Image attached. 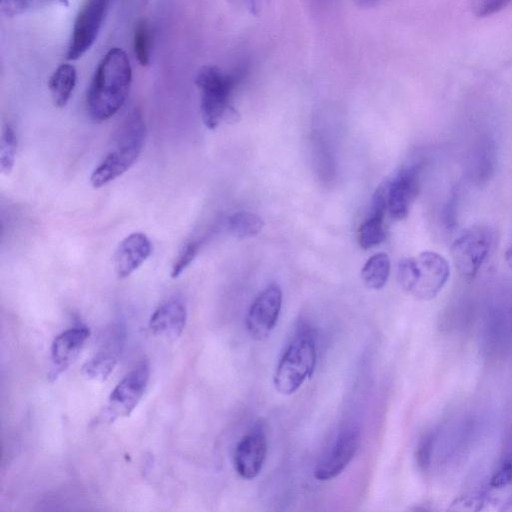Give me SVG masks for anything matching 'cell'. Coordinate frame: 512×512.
Here are the masks:
<instances>
[{"instance_id": "obj_1", "label": "cell", "mask_w": 512, "mask_h": 512, "mask_svg": "<svg viewBox=\"0 0 512 512\" xmlns=\"http://www.w3.org/2000/svg\"><path fill=\"white\" fill-rule=\"evenodd\" d=\"M132 83V68L124 50L109 49L99 61L91 79L86 108L89 116L102 122L114 116L124 105Z\"/></svg>"}, {"instance_id": "obj_2", "label": "cell", "mask_w": 512, "mask_h": 512, "mask_svg": "<svg viewBox=\"0 0 512 512\" xmlns=\"http://www.w3.org/2000/svg\"><path fill=\"white\" fill-rule=\"evenodd\" d=\"M147 128L142 111L132 109L115 130L111 147L90 175L93 188H101L123 175L140 156Z\"/></svg>"}, {"instance_id": "obj_3", "label": "cell", "mask_w": 512, "mask_h": 512, "mask_svg": "<svg viewBox=\"0 0 512 512\" xmlns=\"http://www.w3.org/2000/svg\"><path fill=\"white\" fill-rule=\"evenodd\" d=\"M242 76L243 72L228 73L214 65H205L197 72L200 113L208 129H215L222 122L237 121L239 115L232 105V95Z\"/></svg>"}, {"instance_id": "obj_4", "label": "cell", "mask_w": 512, "mask_h": 512, "mask_svg": "<svg viewBox=\"0 0 512 512\" xmlns=\"http://www.w3.org/2000/svg\"><path fill=\"white\" fill-rule=\"evenodd\" d=\"M450 268L447 260L433 251L402 259L398 264V281L405 292L417 300L434 299L447 283Z\"/></svg>"}, {"instance_id": "obj_5", "label": "cell", "mask_w": 512, "mask_h": 512, "mask_svg": "<svg viewBox=\"0 0 512 512\" xmlns=\"http://www.w3.org/2000/svg\"><path fill=\"white\" fill-rule=\"evenodd\" d=\"M316 361L314 336L307 327H301L278 361L273 376L275 390L282 395L296 392L313 374Z\"/></svg>"}, {"instance_id": "obj_6", "label": "cell", "mask_w": 512, "mask_h": 512, "mask_svg": "<svg viewBox=\"0 0 512 512\" xmlns=\"http://www.w3.org/2000/svg\"><path fill=\"white\" fill-rule=\"evenodd\" d=\"M495 240L492 228L484 225L464 231L451 245V257L460 275L473 279L487 259Z\"/></svg>"}, {"instance_id": "obj_7", "label": "cell", "mask_w": 512, "mask_h": 512, "mask_svg": "<svg viewBox=\"0 0 512 512\" xmlns=\"http://www.w3.org/2000/svg\"><path fill=\"white\" fill-rule=\"evenodd\" d=\"M150 379L147 360L133 367L111 391L102 414L108 423L130 416L144 396Z\"/></svg>"}, {"instance_id": "obj_8", "label": "cell", "mask_w": 512, "mask_h": 512, "mask_svg": "<svg viewBox=\"0 0 512 512\" xmlns=\"http://www.w3.org/2000/svg\"><path fill=\"white\" fill-rule=\"evenodd\" d=\"M114 0H86L80 8L67 47L66 58L75 61L94 45Z\"/></svg>"}, {"instance_id": "obj_9", "label": "cell", "mask_w": 512, "mask_h": 512, "mask_svg": "<svg viewBox=\"0 0 512 512\" xmlns=\"http://www.w3.org/2000/svg\"><path fill=\"white\" fill-rule=\"evenodd\" d=\"M420 165L402 168L383 183L387 213L394 220L404 219L414 203L420 187Z\"/></svg>"}, {"instance_id": "obj_10", "label": "cell", "mask_w": 512, "mask_h": 512, "mask_svg": "<svg viewBox=\"0 0 512 512\" xmlns=\"http://www.w3.org/2000/svg\"><path fill=\"white\" fill-rule=\"evenodd\" d=\"M361 442V431L356 425L343 428L336 436L332 446L318 461L314 477L327 481L337 477L354 458Z\"/></svg>"}, {"instance_id": "obj_11", "label": "cell", "mask_w": 512, "mask_h": 512, "mask_svg": "<svg viewBox=\"0 0 512 512\" xmlns=\"http://www.w3.org/2000/svg\"><path fill=\"white\" fill-rule=\"evenodd\" d=\"M282 305V291L278 284L268 285L252 302L245 319L250 337L265 340L274 329Z\"/></svg>"}, {"instance_id": "obj_12", "label": "cell", "mask_w": 512, "mask_h": 512, "mask_svg": "<svg viewBox=\"0 0 512 512\" xmlns=\"http://www.w3.org/2000/svg\"><path fill=\"white\" fill-rule=\"evenodd\" d=\"M89 337V328L78 325L54 338L50 348V381H55L76 360Z\"/></svg>"}, {"instance_id": "obj_13", "label": "cell", "mask_w": 512, "mask_h": 512, "mask_svg": "<svg viewBox=\"0 0 512 512\" xmlns=\"http://www.w3.org/2000/svg\"><path fill=\"white\" fill-rule=\"evenodd\" d=\"M267 455V441L263 430L253 428L237 443L233 453V465L237 474L252 480L261 472Z\"/></svg>"}, {"instance_id": "obj_14", "label": "cell", "mask_w": 512, "mask_h": 512, "mask_svg": "<svg viewBox=\"0 0 512 512\" xmlns=\"http://www.w3.org/2000/svg\"><path fill=\"white\" fill-rule=\"evenodd\" d=\"M124 345V333L113 328L95 354L83 365L82 374L89 380L104 381L118 363Z\"/></svg>"}, {"instance_id": "obj_15", "label": "cell", "mask_w": 512, "mask_h": 512, "mask_svg": "<svg viewBox=\"0 0 512 512\" xmlns=\"http://www.w3.org/2000/svg\"><path fill=\"white\" fill-rule=\"evenodd\" d=\"M152 243L143 232H133L117 246L113 264L118 278L124 279L135 272L151 255Z\"/></svg>"}, {"instance_id": "obj_16", "label": "cell", "mask_w": 512, "mask_h": 512, "mask_svg": "<svg viewBox=\"0 0 512 512\" xmlns=\"http://www.w3.org/2000/svg\"><path fill=\"white\" fill-rule=\"evenodd\" d=\"M186 320L185 303L178 297H172L154 310L149 319V328L154 335L176 339L182 334Z\"/></svg>"}, {"instance_id": "obj_17", "label": "cell", "mask_w": 512, "mask_h": 512, "mask_svg": "<svg viewBox=\"0 0 512 512\" xmlns=\"http://www.w3.org/2000/svg\"><path fill=\"white\" fill-rule=\"evenodd\" d=\"M77 82V71L72 64L63 63L51 74L48 88L55 107L63 108L68 103Z\"/></svg>"}, {"instance_id": "obj_18", "label": "cell", "mask_w": 512, "mask_h": 512, "mask_svg": "<svg viewBox=\"0 0 512 512\" xmlns=\"http://www.w3.org/2000/svg\"><path fill=\"white\" fill-rule=\"evenodd\" d=\"M390 273V259L385 253H377L371 256L361 271V278L369 289L379 290L383 288Z\"/></svg>"}, {"instance_id": "obj_19", "label": "cell", "mask_w": 512, "mask_h": 512, "mask_svg": "<svg viewBox=\"0 0 512 512\" xmlns=\"http://www.w3.org/2000/svg\"><path fill=\"white\" fill-rule=\"evenodd\" d=\"M385 214L371 212L358 229V243L363 249L374 247L385 240Z\"/></svg>"}, {"instance_id": "obj_20", "label": "cell", "mask_w": 512, "mask_h": 512, "mask_svg": "<svg viewBox=\"0 0 512 512\" xmlns=\"http://www.w3.org/2000/svg\"><path fill=\"white\" fill-rule=\"evenodd\" d=\"M264 222L260 216L248 211L236 212L228 218L227 226L231 234L238 238L257 235Z\"/></svg>"}, {"instance_id": "obj_21", "label": "cell", "mask_w": 512, "mask_h": 512, "mask_svg": "<svg viewBox=\"0 0 512 512\" xmlns=\"http://www.w3.org/2000/svg\"><path fill=\"white\" fill-rule=\"evenodd\" d=\"M153 33L149 23L141 20L137 23L133 34V50L141 66H147L152 57Z\"/></svg>"}, {"instance_id": "obj_22", "label": "cell", "mask_w": 512, "mask_h": 512, "mask_svg": "<svg viewBox=\"0 0 512 512\" xmlns=\"http://www.w3.org/2000/svg\"><path fill=\"white\" fill-rule=\"evenodd\" d=\"M54 5L69 6V0H2V13L15 17Z\"/></svg>"}, {"instance_id": "obj_23", "label": "cell", "mask_w": 512, "mask_h": 512, "mask_svg": "<svg viewBox=\"0 0 512 512\" xmlns=\"http://www.w3.org/2000/svg\"><path fill=\"white\" fill-rule=\"evenodd\" d=\"M16 154L17 137L15 131L10 125H5L0 139V171L2 174L7 176L12 172Z\"/></svg>"}, {"instance_id": "obj_24", "label": "cell", "mask_w": 512, "mask_h": 512, "mask_svg": "<svg viewBox=\"0 0 512 512\" xmlns=\"http://www.w3.org/2000/svg\"><path fill=\"white\" fill-rule=\"evenodd\" d=\"M200 250V242L197 240L188 241L180 249L176 256L172 268L171 278H178L184 270L193 262Z\"/></svg>"}, {"instance_id": "obj_25", "label": "cell", "mask_w": 512, "mask_h": 512, "mask_svg": "<svg viewBox=\"0 0 512 512\" xmlns=\"http://www.w3.org/2000/svg\"><path fill=\"white\" fill-rule=\"evenodd\" d=\"M511 0H476L474 11L478 17H487L504 9Z\"/></svg>"}, {"instance_id": "obj_26", "label": "cell", "mask_w": 512, "mask_h": 512, "mask_svg": "<svg viewBox=\"0 0 512 512\" xmlns=\"http://www.w3.org/2000/svg\"><path fill=\"white\" fill-rule=\"evenodd\" d=\"M431 448V438H425L420 444L417 452V460L420 466L425 467L428 464L429 452Z\"/></svg>"}, {"instance_id": "obj_27", "label": "cell", "mask_w": 512, "mask_h": 512, "mask_svg": "<svg viewBox=\"0 0 512 512\" xmlns=\"http://www.w3.org/2000/svg\"><path fill=\"white\" fill-rule=\"evenodd\" d=\"M247 3L251 13L258 14L266 5L267 0H247Z\"/></svg>"}, {"instance_id": "obj_28", "label": "cell", "mask_w": 512, "mask_h": 512, "mask_svg": "<svg viewBox=\"0 0 512 512\" xmlns=\"http://www.w3.org/2000/svg\"><path fill=\"white\" fill-rule=\"evenodd\" d=\"M355 3L364 8H369L376 5L380 0H354Z\"/></svg>"}, {"instance_id": "obj_29", "label": "cell", "mask_w": 512, "mask_h": 512, "mask_svg": "<svg viewBox=\"0 0 512 512\" xmlns=\"http://www.w3.org/2000/svg\"><path fill=\"white\" fill-rule=\"evenodd\" d=\"M505 260L509 268L512 270V244H510L505 252Z\"/></svg>"}, {"instance_id": "obj_30", "label": "cell", "mask_w": 512, "mask_h": 512, "mask_svg": "<svg viewBox=\"0 0 512 512\" xmlns=\"http://www.w3.org/2000/svg\"><path fill=\"white\" fill-rule=\"evenodd\" d=\"M511 331H512V311H511Z\"/></svg>"}, {"instance_id": "obj_31", "label": "cell", "mask_w": 512, "mask_h": 512, "mask_svg": "<svg viewBox=\"0 0 512 512\" xmlns=\"http://www.w3.org/2000/svg\"><path fill=\"white\" fill-rule=\"evenodd\" d=\"M114 1H116V0H114ZM144 1H145V0H144Z\"/></svg>"}]
</instances>
